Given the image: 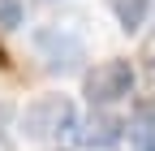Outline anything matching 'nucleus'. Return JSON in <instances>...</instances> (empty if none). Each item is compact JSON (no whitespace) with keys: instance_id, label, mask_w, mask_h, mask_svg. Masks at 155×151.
<instances>
[{"instance_id":"1","label":"nucleus","mask_w":155,"mask_h":151,"mask_svg":"<svg viewBox=\"0 0 155 151\" xmlns=\"http://www.w3.org/2000/svg\"><path fill=\"white\" fill-rule=\"evenodd\" d=\"M35 48L43 52V61H48V69L52 73H69V69H78L82 65V56H86V48H82V35H78V17L73 22H48V26H39L35 30Z\"/></svg>"},{"instance_id":"2","label":"nucleus","mask_w":155,"mask_h":151,"mask_svg":"<svg viewBox=\"0 0 155 151\" xmlns=\"http://www.w3.org/2000/svg\"><path fill=\"white\" fill-rule=\"evenodd\" d=\"M22 129L30 138H61L69 129H78V112L69 95H39L22 112Z\"/></svg>"},{"instance_id":"3","label":"nucleus","mask_w":155,"mask_h":151,"mask_svg":"<svg viewBox=\"0 0 155 151\" xmlns=\"http://www.w3.org/2000/svg\"><path fill=\"white\" fill-rule=\"evenodd\" d=\"M129 86H134V61L112 56V61H99L95 69H86L82 95L91 99V108H108V104H116V99H125Z\"/></svg>"},{"instance_id":"4","label":"nucleus","mask_w":155,"mask_h":151,"mask_svg":"<svg viewBox=\"0 0 155 151\" xmlns=\"http://www.w3.org/2000/svg\"><path fill=\"white\" fill-rule=\"evenodd\" d=\"M121 129H125V121L116 117V112L91 108V117L78 125V143H86V147H116L121 143Z\"/></svg>"},{"instance_id":"5","label":"nucleus","mask_w":155,"mask_h":151,"mask_svg":"<svg viewBox=\"0 0 155 151\" xmlns=\"http://www.w3.org/2000/svg\"><path fill=\"white\" fill-rule=\"evenodd\" d=\"M108 5H112V13H116V22H121V30H125V35L142 30L147 13H151V0H108Z\"/></svg>"},{"instance_id":"6","label":"nucleus","mask_w":155,"mask_h":151,"mask_svg":"<svg viewBox=\"0 0 155 151\" xmlns=\"http://www.w3.org/2000/svg\"><path fill=\"white\" fill-rule=\"evenodd\" d=\"M134 125H138V134L142 129H155V95H147V99L134 104Z\"/></svg>"},{"instance_id":"7","label":"nucleus","mask_w":155,"mask_h":151,"mask_svg":"<svg viewBox=\"0 0 155 151\" xmlns=\"http://www.w3.org/2000/svg\"><path fill=\"white\" fill-rule=\"evenodd\" d=\"M22 26V0H0V30Z\"/></svg>"},{"instance_id":"8","label":"nucleus","mask_w":155,"mask_h":151,"mask_svg":"<svg viewBox=\"0 0 155 151\" xmlns=\"http://www.w3.org/2000/svg\"><path fill=\"white\" fill-rule=\"evenodd\" d=\"M138 151H155V129H142V134H134Z\"/></svg>"},{"instance_id":"9","label":"nucleus","mask_w":155,"mask_h":151,"mask_svg":"<svg viewBox=\"0 0 155 151\" xmlns=\"http://www.w3.org/2000/svg\"><path fill=\"white\" fill-rule=\"evenodd\" d=\"M0 151H13V143H9V138H5V134H0Z\"/></svg>"},{"instance_id":"10","label":"nucleus","mask_w":155,"mask_h":151,"mask_svg":"<svg viewBox=\"0 0 155 151\" xmlns=\"http://www.w3.org/2000/svg\"><path fill=\"white\" fill-rule=\"evenodd\" d=\"M52 151H65V147H52Z\"/></svg>"}]
</instances>
